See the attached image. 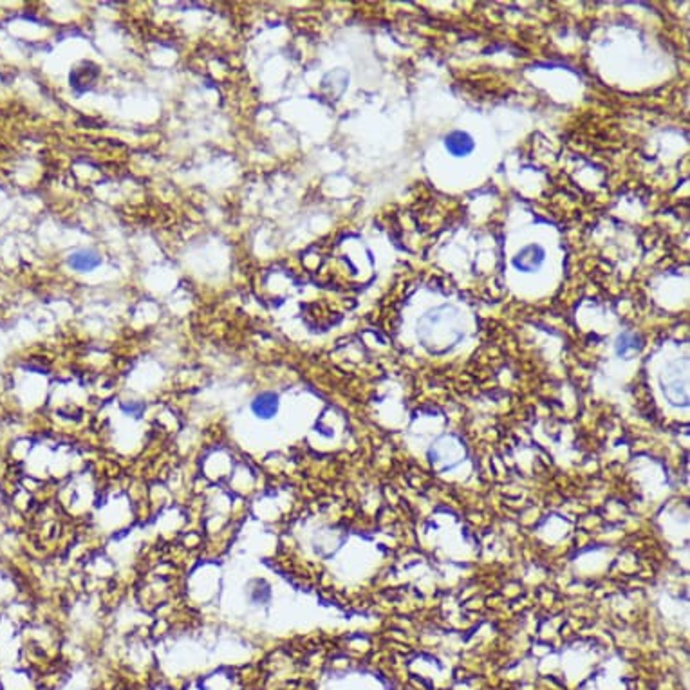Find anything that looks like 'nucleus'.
Masks as SVG:
<instances>
[{"label": "nucleus", "instance_id": "f257e3e1", "mask_svg": "<svg viewBox=\"0 0 690 690\" xmlns=\"http://www.w3.org/2000/svg\"><path fill=\"white\" fill-rule=\"evenodd\" d=\"M546 260V251L540 244H528L522 248L515 257L512 258V264L515 270L524 271V273H532V271L539 270Z\"/></svg>", "mask_w": 690, "mask_h": 690}, {"label": "nucleus", "instance_id": "f03ea898", "mask_svg": "<svg viewBox=\"0 0 690 690\" xmlns=\"http://www.w3.org/2000/svg\"><path fill=\"white\" fill-rule=\"evenodd\" d=\"M445 148L455 158H465L470 156L475 148V141L468 132L454 131L445 138Z\"/></svg>", "mask_w": 690, "mask_h": 690}, {"label": "nucleus", "instance_id": "7ed1b4c3", "mask_svg": "<svg viewBox=\"0 0 690 690\" xmlns=\"http://www.w3.org/2000/svg\"><path fill=\"white\" fill-rule=\"evenodd\" d=\"M67 264H69L73 270L80 271V273H87V271H93L100 266L101 257L93 250H78L69 255Z\"/></svg>", "mask_w": 690, "mask_h": 690}, {"label": "nucleus", "instance_id": "20e7f679", "mask_svg": "<svg viewBox=\"0 0 690 690\" xmlns=\"http://www.w3.org/2000/svg\"><path fill=\"white\" fill-rule=\"evenodd\" d=\"M251 409H253V412L257 414L258 417H263V420L273 417L278 410L277 394H273V392L258 394V396L255 397L253 403H251Z\"/></svg>", "mask_w": 690, "mask_h": 690}]
</instances>
